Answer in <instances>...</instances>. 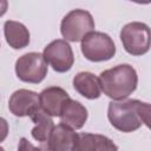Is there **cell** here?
I'll return each instance as SVG.
<instances>
[{
	"label": "cell",
	"instance_id": "6da1fadb",
	"mask_svg": "<svg viewBox=\"0 0 151 151\" xmlns=\"http://www.w3.org/2000/svg\"><path fill=\"white\" fill-rule=\"evenodd\" d=\"M150 112L149 103L138 99H123L109 104L107 118L114 129L129 133L138 130L143 124L149 126Z\"/></svg>",
	"mask_w": 151,
	"mask_h": 151
},
{
	"label": "cell",
	"instance_id": "7a4b0ae2",
	"mask_svg": "<svg viewBox=\"0 0 151 151\" xmlns=\"http://www.w3.org/2000/svg\"><path fill=\"white\" fill-rule=\"evenodd\" d=\"M100 90L113 100H123L137 88L138 76L129 64H120L99 74Z\"/></svg>",
	"mask_w": 151,
	"mask_h": 151
},
{
	"label": "cell",
	"instance_id": "3957f363",
	"mask_svg": "<svg viewBox=\"0 0 151 151\" xmlns=\"http://www.w3.org/2000/svg\"><path fill=\"white\" fill-rule=\"evenodd\" d=\"M94 29V20L90 12L85 9H73L61 20L60 33L66 41H81Z\"/></svg>",
	"mask_w": 151,
	"mask_h": 151
},
{
	"label": "cell",
	"instance_id": "277c9868",
	"mask_svg": "<svg viewBox=\"0 0 151 151\" xmlns=\"http://www.w3.org/2000/svg\"><path fill=\"white\" fill-rule=\"evenodd\" d=\"M83 55L93 63L110 60L116 54V45L112 38L103 32H91L81 40Z\"/></svg>",
	"mask_w": 151,
	"mask_h": 151
},
{
	"label": "cell",
	"instance_id": "5b68a950",
	"mask_svg": "<svg viewBox=\"0 0 151 151\" xmlns=\"http://www.w3.org/2000/svg\"><path fill=\"white\" fill-rule=\"evenodd\" d=\"M120 40L129 54L143 55L150 50V28L144 22H129L120 31Z\"/></svg>",
	"mask_w": 151,
	"mask_h": 151
},
{
	"label": "cell",
	"instance_id": "8992f818",
	"mask_svg": "<svg viewBox=\"0 0 151 151\" xmlns=\"http://www.w3.org/2000/svg\"><path fill=\"white\" fill-rule=\"evenodd\" d=\"M15 74L29 84H39L47 76V64L39 52H29L19 57L15 61Z\"/></svg>",
	"mask_w": 151,
	"mask_h": 151
},
{
	"label": "cell",
	"instance_id": "52a82bcc",
	"mask_svg": "<svg viewBox=\"0 0 151 151\" xmlns=\"http://www.w3.org/2000/svg\"><path fill=\"white\" fill-rule=\"evenodd\" d=\"M42 57L52 68L58 73L70 71L74 63V54L72 47L66 40L57 39L51 41L42 52Z\"/></svg>",
	"mask_w": 151,
	"mask_h": 151
},
{
	"label": "cell",
	"instance_id": "ba28073f",
	"mask_svg": "<svg viewBox=\"0 0 151 151\" xmlns=\"http://www.w3.org/2000/svg\"><path fill=\"white\" fill-rule=\"evenodd\" d=\"M39 107V94L26 88L17 90L8 100V109L15 117H31Z\"/></svg>",
	"mask_w": 151,
	"mask_h": 151
},
{
	"label": "cell",
	"instance_id": "9c48e42d",
	"mask_svg": "<svg viewBox=\"0 0 151 151\" xmlns=\"http://www.w3.org/2000/svg\"><path fill=\"white\" fill-rule=\"evenodd\" d=\"M70 151H118V146L106 136L98 133H77Z\"/></svg>",
	"mask_w": 151,
	"mask_h": 151
},
{
	"label": "cell",
	"instance_id": "30bf717a",
	"mask_svg": "<svg viewBox=\"0 0 151 151\" xmlns=\"http://www.w3.org/2000/svg\"><path fill=\"white\" fill-rule=\"evenodd\" d=\"M68 99V93L59 86L46 87L39 93L40 109L50 117H59L63 105Z\"/></svg>",
	"mask_w": 151,
	"mask_h": 151
},
{
	"label": "cell",
	"instance_id": "8fae6325",
	"mask_svg": "<svg viewBox=\"0 0 151 151\" xmlns=\"http://www.w3.org/2000/svg\"><path fill=\"white\" fill-rule=\"evenodd\" d=\"M87 116H88L87 109L81 103L70 98L63 105L59 118H60L61 124L73 130H79L86 123Z\"/></svg>",
	"mask_w": 151,
	"mask_h": 151
},
{
	"label": "cell",
	"instance_id": "7c38bea8",
	"mask_svg": "<svg viewBox=\"0 0 151 151\" xmlns=\"http://www.w3.org/2000/svg\"><path fill=\"white\" fill-rule=\"evenodd\" d=\"M4 34L9 47L21 50L29 44V32L26 26L19 21L7 20L4 24Z\"/></svg>",
	"mask_w": 151,
	"mask_h": 151
},
{
	"label": "cell",
	"instance_id": "4fadbf2b",
	"mask_svg": "<svg viewBox=\"0 0 151 151\" xmlns=\"http://www.w3.org/2000/svg\"><path fill=\"white\" fill-rule=\"evenodd\" d=\"M74 90L86 99H98L101 94L99 79L91 72H79L73 78Z\"/></svg>",
	"mask_w": 151,
	"mask_h": 151
},
{
	"label": "cell",
	"instance_id": "5bb4252c",
	"mask_svg": "<svg viewBox=\"0 0 151 151\" xmlns=\"http://www.w3.org/2000/svg\"><path fill=\"white\" fill-rule=\"evenodd\" d=\"M76 137L77 133L73 131V129L60 123L53 127L47 144L53 151H70L76 140Z\"/></svg>",
	"mask_w": 151,
	"mask_h": 151
},
{
	"label": "cell",
	"instance_id": "9a60e30c",
	"mask_svg": "<svg viewBox=\"0 0 151 151\" xmlns=\"http://www.w3.org/2000/svg\"><path fill=\"white\" fill-rule=\"evenodd\" d=\"M31 119L34 123V127L31 131L32 137L40 144L47 143L48 137L54 127L52 118L39 107L34 113L31 114Z\"/></svg>",
	"mask_w": 151,
	"mask_h": 151
},
{
	"label": "cell",
	"instance_id": "2e32d148",
	"mask_svg": "<svg viewBox=\"0 0 151 151\" xmlns=\"http://www.w3.org/2000/svg\"><path fill=\"white\" fill-rule=\"evenodd\" d=\"M18 151H41V150H40V147L34 146L27 138L22 137V138L19 140Z\"/></svg>",
	"mask_w": 151,
	"mask_h": 151
},
{
	"label": "cell",
	"instance_id": "e0dca14e",
	"mask_svg": "<svg viewBox=\"0 0 151 151\" xmlns=\"http://www.w3.org/2000/svg\"><path fill=\"white\" fill-rule=\"evenodd\" d=\"M8 134V123L5 118L0 117V143L7 138Z\"/></svg>",
	"mask_w": 151,
	"mask_h": 151
},
{
	"label": "cell",
	"instance_id": "ac0fdd59",
	"mask_svg": "<svg viewBox=\"0 0 151 151\" xmlns=\"http://www.w3.org/2000/svg\"><path fill=\"white\" fill-rule=\"evenodd\" d=\"M8 8V2L6 0H0V17H2Z\"/></svg>",
	"mask_w": 151,
	"mask_h": 151
},
{
	"label": "cell",
	"instance_id": "d6986e66",
	"mask_svg": "<svg viewBox=\"0 0 151 151\" xmlns=\"http://www.w3.org/2000/svg\"><path fill=\"white\" fill-rule=\"evenodd\" d=\"M39 147H40V150H41V151H53V150L48 146V144H47V143H42V144H40V146H39Z\"/></svg>",
	"mask_w": 151,
	"mask_h": 151
},
{
	"label": "cell",
	"instance_id": "ffe728a7",
	"mask_svg": "<svg viewBox=\"0 0 151 151\" xmlns=\"http://www.w3.org/2000/svg\"><path fill=\"white\" fill-rule=\"evenodd\" d=\"M0 151H5V149H4L2 146H0Z\"/></svg>",
	"mask_w": 151,
	"mask_h": 151
}]
</instances>
